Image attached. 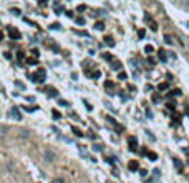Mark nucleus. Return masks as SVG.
Returning <instances> with one entry per match:
<instances>
[{"mask_svg": "<svg viewBox=\"0 0 189 183\" xmlns=\"http://www.w3.org/2000/svg\"><path fill=\"white\" fill-rule=\"evenodd\" d=\"M8 117H10V118H13V120H18V122H20V120H23L22 118V113H20V110H18V108H10V111H8Z\"/></svg>", "mask_w": 189, "mask_h": 183, "instance_id": "7ed1b4c3", "label": "nucleus"}, {"mask_svg": "<svg viewBox=\"0 0 189 183\" xmlns=\"http://www.w3.org/2000/svg\"><path fill=\"white\" fill-rule=\"evenodd\" d=\"M65 14H66V17H68V18H73V15H75V14H73V12H72V10H68V12H65Z\"/></svg>", "mask_w": 189, "mask_h": 183, "instance_id": "e433bc0d", "label": "nucleus"}, {"mask_svg": "<svg viewBox=\"0 0 189 183\" xmlns=\"http://www.w3.org/2000/svg\"><path fill=\"white\" fill-rule=\"evenodd\" d=\"M60 29H61V25L58 23V22H57V23H52V25H50V30H60Z\"/></svg>", "mask_w": 189, "mask_h": 183, "instance_id": "5701e85b", "label": "nucleus"}, {"mask_svg": "<svg viewBox=\"0 0 189 183\" xmlns=\"http://www.w3.org/2000/svg\"><path fill=\"white\" fill-rule=\"evenodd\" d=\"M158 57H159L161 62H166V60H168V52L161 48V50H158Z\"/></svg>", "mask_w": 189, "mask_h": 183, "instance_id": "1a4fd4ad", "label": "nucleus"}, {"mask_svg": "<svg viewBox=\"0 0 189 183\" xmlns=\"http://www.w3.org/2000/svg\"><path fill=\"white\" fill-rule=\"evenodd\" d=\"M106 122H108V123H111V125H113V127H114V128H116V130H118V133H121V132H123V130H125V128H123V127H121V125H120V123H118V122H116V120H114V118H113V117H106Z\"/></svg>", "mask_w": 189, "mask_h": 183, "instance_id": "39448f33", "label": "nucleus"}, {"mask_svg": "<svg viewBox=\"0 0 189 183\" xmlns=\"http://www.w3.org/2000/svg\"><path fill=\"white\" fill-rule=\"evenodd\" d=\"M103 58L105 60H113V57H111L110 53H103Z\"/></svg>", "mask_w": 189, "mask_h": 183, "instance_id": "f704fd0d", "label": "nucleus"}, {"mask_svg": "<svg viewBox=\"0 0 189 183\" xmlns=\"http://www.w3.org/2000/svg\"><path fill=\"white\" fill-rule=\"evenodd\" d=\"M63 12H65V8L58 2H55V14H63Z\"/></svg>", "mask_w": 189, "mask_h": 183, "instance_id": "2eb2a0df", "label": "nucleus"}, {"mask_svg": "<svg viewBox=\"0 0 189 183\" xmlns=\"http://www.w3.org/2000/svg\"><path fill=\"white\" fill-rule=\"evenodd\" d=\"M113 87H114V83L113 82H111V80H108V82H105V88H113Z\"/></svg>", "mask_w": 189, "mask_h": 183, "instance_id": "393cba45", "label": "nucleus"}, {"mask_svg": "<svg viewBox=\"0 0 189 183\" xmlns=\"http://www.w3.org/2000/svg\"><path fill=\"white\" fill-rule=\"evenodd\" d=\"M23 57H25V53H23V52H18V53H17V58H18V60H23Z\"/></svg>", "mask_w": 189, "mask_h": 183, "instance_id": "72a5a7b5", "label": "nucleus"}, {"mask_svg": "<svg viewBox=\"0 0 189 183\" xmlns=\"http://www.w3.org/2000/svg\"><path fill=\"white\" fill-rule=\"evenodd\" d=\"M46 93H48V97H58V90L48 87V88H46Z\"/></svg>", "mask_w": 189, "mask_h": 183, "instance_id": "ddd939ff", "label": "nucleus"}, {"mask_svg": "<svg viewBox=\"0 0 189 183\" xmlns=\"http://www.w3.org/2000/svg\"><path fill=\"white\" fill-rule=\"evenodd\" d=\"M93 150H95V151H103L105 147L101 143H96V145H93Z\"/></svg>", "mask_w": 189, "mask_h": 183, "instance_id": "a211bd4d", "label": "nucleus"}, {"mask_svg": "<svg viewBox=\"0 0 189 183\" xmlns=\"http://www.w3.org/2000/svg\"><path fill=\"white\" fill-rule=\"evenodd\" d=\"M169 57H171V58H174V60H176V53H174V52H169Z\"/></svg>", "mask_w": 189, "mask_h": 183, "instance_id": "c03bdc74", "label": "nucleus"}, {"mask_svg": "<svg viewBox=\"0 0 189 183\" xmlns=\"http://www.w3.org/2000/svg\"><path fill=\"white\" fill-rule=\"evenodd\" d=\"M76 23H78V25H85V18L78 17V18H76Z\"/></svg>", "mask_w": 189, "mask_h": 183, "instance_id": "c756f323", "label": "nucleus"}, {"mask_svg": "<svg viewBox=\"0 0 189 183\" xmlns=\"http://www.w3.org/2000/svg\"><path fill=\"white\" fill-rule=\"evenodd\" d=\"M168 83H161V85L159 87H158V88H159V92H164V90H168Z\"/></svg>", "mask_w": 189, "mask_h": 183, "instance_id": "bb28decb", "label": "nucleus"}, {"mask_svg": "<svg viewBox=\"0 0 189 183\" xmlns=\"http://www.w3.org/2000/svg\"><path fill=\"white\" fill-rule=\"evenodd\" d=\"M105 43H106L108 47H114V45H116V42H114V38H113L111 35L105 37Z\"/></svg>", "mask_w": 189, "mask_h": 183, "instance_id": "9b49d317", "label": "nucleus"}, {"mask_svg": "<svg viewBox=\"0 0 189 183\" xmlns=\"http://www.w3.org/2000/svg\"><path fill=\"white\" fill-rule=\"evenodd\" d=\"M128 143H129V151H138V140H136V136H128Z\"/></svg>", "mask_w": 189, "mask_h": 183, "instance_id": "20e7f679", "label": "nucleus"}, {"mask_svg": "<svg viewBox=\"0 0 189 183\" xmlns=\"http://www.w3.org/2000/svg\"><path fill=\"white\" fill-rule=\"evenodd\" d=\"M30 52H32V57H33V58H38L40 52H38V50H37V48H33V50H30Z\"/></svg>", "mask_w": 189, "mask_h": 183, "instance_id": "cd10ccee", "label": "nucleus"}, {"mask_svg": "<svg viewBox=\"0 0 189 183\" xmlns=\"http://www.w3.org/2000/svg\"><path fill=\"white\" fill-rule=\"evenodd\" d=\"M85 8H86V7H85V5H80V7H78V8H76V12H83V10H85Z\"/></svg>", "mask_w": 189, "mask_h": 183, "instance_id": "79ce46f5", "label": "nucleus"}, {"mask_svg": "<svg viewBox=\"0 0 189 183\" xmlns=\"http://www.w3.org/2000/svg\"><path fill=\"white\" fill-rule=\"evenodd\" d=\"M139 175L143 176V178H146L148 176V170H139Z\"/></svg>", "mask_w": 189, "mask_h": 183, "instance_id": "2f4dec72", "label": "nucleus"}, {"mask_svg": "<svg viewBox=\"0 0 189 183\" xmlns=\"http://www.w3.org/2000/svg\"><path fill=\"white\" fill-rule=\"evenodd\" d=\"M181 4H182V7H188L189 8V0H181Z\"/></svg>", "mask_w": 189, "mask_h": 183, "instance_id": "c9c22d12", "label": "nucleus"}, {"mask_svg": "<svg viewBox=\"0 0 189 183\" xmlns=\"http://www.w3.org/2000/svg\"><path fill=\"white\" fill-rule=\"evenodd\" d=\"M95 30H98V32H103V30H105V22L103 20H98L96 23H95Z\"/></svg>", "mask_w": 189, "mask_h": 183, "instance_id": "f8f14e48", "label": "nucleus"}, {"mask_svg": "<svg viewBox=\"0 0 189 183\" xmlns=\"http://www.w3.org/2000/svg\"><path fill=\"white\" fill-rule=\"evenodd\" d=\"M128 168H129V170H131V172H136V170H138V168H139V163H138V162H136V160H131V162H129V163H128Z\"/></svg>", "mask_w": 189, "mask_h": 183, "instance_id": "9d476101", "label": "nucleus"}, {"mask_svg": "<svg viewBox=\"0 0 189 183\" xmlns=\"http://www.w3.org/2000/svg\"><path fill=\"white\" fill-rule=\"evenodd\" d=\"M105 162H106L108 165H114V162H116V160H114V157H106V158H105Z\"/></svg>", "mask_w": 189, "mask_h": 183, "instance_id": "6ab92c4d", "label": "nucleus"}, {"mask_svg": "<svg viewBox=\"0 0 189 183\" xmlns=\"http://www.w3.org/2000/svg\"><path fill=\"white\" fill-rule=\"evenodd\" d=\"M43 158H45V162L52 163L55 160V153L52 150H45V153H43Z\"/></svg>", "mask_w": 189, "mask_h": 183, "instance_id": "0eeeda50", "label": "nucleus"}, {"mask_svg": "<svg viewBox=\"0 0 189 183\" xmlns=\"http://www.w3.org/2000/svg\"><path fill=\"white\" fill-rule=\"evenodd\" d=\"M168 108H169V110H173V108H176V103H173V102H169V103H168Z\"/></svg>", "mask_w": 189, "mask_h": 183, "instance_id": "4c0bfd02", "label": "nucleus"}, {"mask_svg": "<svg viewBox=\"0 0 189 183\" xmlns=\"http://www.w3.org/2000/svg\"><path fill=\"white\" fill-rule=\"evenodd\" d=\"M72 132L75 133L76 136H83V132H81V130H78V128H76V127H73V128H72Z\"/></svg>", "mask_w": 189, "mask_h": 183, "instance_id": "412c9836", "label": "nucleus"}, {"mask_svg": "<svg viewBox=\"0 0 189 183\" xmlns=\"http://www.w3.org/2000/svg\"><path fill=\"white\" fill-rule=\"evenodd\" d=\"M2 38H4V35H2V32H0V40H2Z\"/></svg>", "mask_w": 189, "mask_h": 183, "instance_id": "49530a36", "label": "nucleus"}, {"mask_svg": "<svg viewBox=\"0 0 189 183\" xmlns=\"http://www.w3.org/2000/svg\"><path fill=\"white\" fill-rule=\"evenodd\" d=\"M7 30H8V35H10L12 40H20L22 38V33L18 32L17 29H13V27H7Z\"/></svg>", "mask_w": 189, "mask_h": 183, "instance_id": "f03ea898", "label": "nucleus"}, {"mask_svg": "<svg viewBox=\"0 0 189 183\" xmlns=\"http://www.w3.org/2000/svg\"><path fill=\"white\" fill-rule=\"evenodd\" d=\"M179 97V95H181V90H171V93H169V97Z\"/></svg>", "mask_w": 189, "mask_h": 183, "instance_id": "a878e982", "label": "nucleus"}, {"mask_svg": "<svg viewBox=\"0 0 189 183\" xmlns=\"http://www.w3.org/2000/svg\"><path fill=\"white\" fill-rule=\"evenodd\" d=\"M144 52H146L148 55H151L154 52V48H153V45H146V47H144Z\"/></svg>", "mask_w": 189, "mask_h": 183, "instance_id": "aec40b11", "label": "nucleus"}, {"mask_svg": "<svg viewBox=\"0 0 189 183\" xmlns=\"http://www.w3.org/2000/svg\"><path fill=\"white\" fill-rule=\"evenodd\" d=\"M186 25H188V27H189V22H188V23H186Z\"/></svg>", "mask_w": 189, "mask_h": 183, "instance_id": "de8ad7c7", "label": "nucleus"}, {"mask_svg": "<svg viewBox=\"0 0 189 183\" xmlns=\"http://www.w3.org/2000/svg\"><path fill=\"white\" fill-rule=\"evenodd\" d=\"M10 14H13V15H17V17H20V15H22V12H20V8H12V10H10Z\"/></svg>", "mask_w": 189, "mask_h": 183, "instance_id": "b1692460", "label": "nucleus"}, {"mask_svg": "<svg viewBox=\"0 0 189 183\" xmlns=\"http://www.w3.org/2000/svg\"><path fill=\"white\" fill-rule=\"evenodd\" d=\"M30 78L33 80V82H37V83H43L45 82V78H46V72H45V68H38L35 73H33Z\"/></svg>", "mask_w": 189, "mask_h": 183, "instance_id": "f257e3e1", "label": "nucleus"}, {"mask_svg": "<svg viewBox=\"0 0 189 183\" xmlns=\"http://www.w3.org/2000/svg\"><path fill=\"white\" fill-rule=\"evenodd\" d=\"M144 20L149 22V29L153 30V32H156V30H158V23L153 20V18H151V15H144Z\"/></svg>", "mask_w": 189, "mask_h": 183, "instance_id": "6e6552de", "label": "nucleus"}, {"mask_svg": "<svg viewBox=\"0 0 189 183\" xmlns=\"http://www.w3.org/2000/svg\"><path fill=\"white\" fill-rule=\"evenodd\" d=\"M111 68H113V70H121V62L120 60H111Z\"/></svg>", "mask_w": 189, "mask_h": 183, "instance_id": "4468645a", "label": "nucleus"}, {"mask_svg": "<svg viewBox=\"0 0 189 183\" xmlns=\"http://www.w3.org/2000/svg\"><path fill=\"white\" fill-rule=\"evenodd\" d=\"M148 157H149L151 162H156V160H158V155L154 153V151H148Z\"/></svg>", "mask_w": 189, "mask_h": 183, "instance_id": "dca6fc26", "label": "nucleus"}, {"mask_svg": "<svg viewBox=\"0 0 189 183\" xmlns=\"http://www.w3.org/2000/svg\"><path fill=\"white\" fill-rule=\"evenodd\" d=\"M85 105H86V110H91V108H93V107H91V105H90V103H88V102H85Z\"/></svg>", "mask_w": 189, "mask_h": 183, "instance_id": "37998d69", "label": "nucleus"}, {"mask_svg": "<svg viewBox=\"0 0 189 183\" xmlns=\"http://www.w3.org/2000/svg\"><path fill=\"white\" fill-rule=\"evenodd\" d=\"M118 78H121V80H125V78H126V73H125V72H120V77H118Z\"/></svg>", "mask_w": 189, "mask_h": 183, "instance_id": "58836bf2", "label": "nucleus"}, {"mask_svg": "<svg viewBox=\"0 0 189 183\" xmlns=\"http://www.w3.org/2000/svg\"><path fill=\"white\" fill-rule=\"evenodd\" d=\"M27 63H28V65H35L37 63V58H27Z\"/></svg>", "mask_w": 189, "mask_h": 183, "instance_id": "c85d7f7f", "label": "nucleus"}, {"mask_svg": "<svg viewBox=\"0 0 189 183\" xmlns=\"http://www.w3.org/2000/svg\"><path fill=\"white\" fill-rule=\"evenodd\" d=\"M52 115H53L55 120H60V118H61V113H60L58 110H52Z\"/></svg>", "mask_w": 189, "mask_h": 183, "instance_id": "f3484780", "label": "nucleus"}, {"mask_svg": "<svg viewBox=\"0 0 189 183\" xmlns=\"http://www.w3.org/2000/svg\"><path fill=\"white\" fill-rule=\"evenodd\" d=\"M173 165H174V168L178 170L179 173L184 172V165H182V162L179 160V158H173Z\"/></svg>", "mask_w": 189, "mask_h": 183, "instance_id": "423d86ee", "label": "nucleus"}, {"mask_svg": "<svg viewBox=\"0 0 189 183\" xmlns=\"http://www.w3.org/2000/svg\"><path fill=\"white\" fill-rule=\"evenodd\" d=\"M58 105H61V107H68L70 103H68L66 100H58Z\"/></svg>", "mask_w": 189, "mask_h": 183, "instance_id": "7c9ffc66", "label": "nucleus"}, {"mask_svg": "<svg viewBox=\"0 0 189 183\" xmlns=\"http://www.w3.org/2000/svg\"><path fill=\"white\" fill-rule=\"evenodd\" d=\"M153 102L154 103H158V102H159V95H153Z\"/></svg>", "mask_w": 189, "mask_h": 183, "instance_id": "ea45409f", "label": "nucleus"}, {"mask_svg": "<svg viewBox=\"0 0 189 183\" xmlns=\"http://www.w3.org/2000/svg\"><path fill=\"white\" fill-rule=\"evenodd\" d=\"M164 42L168 43V45H173V37L171 35H164Z\"/></svg>", "mask_w": 189, "mask_h": 183, "instance_id": "4be33fe9", "label": "nucleus"}, {"mask_svg": "<svg viewBox=\"0 0 189 183\" xmlns=\"http://www.w3.org/2000/svg\"><path fill=\"white\" fill-rule=\"evenodd\" d=\"M52 183H65V180L63 178H53L52 180Z\"/></svg>", "mask_w": 189, "mask_h": 183, "instance_id": "473e14b6", "label": "nucleus"}, {"mask_svg": "<svg viewBox=\"0 0 189 183\" xmlns=\"http://www.w3.org/2000/svg\"><path fill=\"white\" fill-rule=\"evenodd\" d=\"M15 85L20 87V88H23V83H22V82H15Z\"/></svg>", "mask_w": 189, "mask_h": 183, "instance_id": "a18cd8bd", "label": "nucleus"}, {"mask_svg": "<svg viewBox=\"0 0 189 183\" xmlns=\"http://www.w3.org/2000/svg\"><path fill=\"white\" fill-rule=\"evenodd\" d=\"M138 37H139V38H143V37H144V30H139V32H138Z\"/></svg>", "mask_w": 189, "mask_h": 183, "instance_id": "a19ab883", "label": "nucleus"}]
</instances>
